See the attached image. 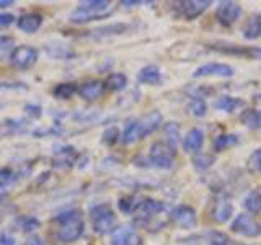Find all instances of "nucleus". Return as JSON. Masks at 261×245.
Masks as SVG:
<instances>
[{"label": "nucleus", "mask_w": 261, "mask_h": 245, "mask_svg": "<svg viewBox=\"0 0 261 245\" xmlns=\"http://www.w3.org/2000/svg\"><path fill=\"white\" fill-rule=\"evenodd\" d=\"M56 223H59V231L57 237L62 242H75L79 240L85 231L84 217H82L80 209H67L56 216Z\"/></svg>", "instance_id": "obj_1"}, {"label": "nucleus", "mask_w": 261, "mask_h": 245, "mask_svg": "<svg viewBox=\"0 0 261 245\" xmlns=\"http://www.w3.org/2000/svg\"><path fill=\"white\" fill-rule=\"evenodd\" d=\"M113 12L111 2L108 0H87V2H80L79 7L70 13L69 20L72 23H88L93 20H101L110 16Z\"/></svg>", "instance_id": "obj_2"}, {"label": "nucleus", "mask_w": 261, "mask_h": 245, "mask_svg": "<svg viewBox=\"0 0 261 245\" xmlns=\"http://www.w3.org/2000/svg\"><path fill=\"white\" fill-rule=\"evenodd\" d=\"M90 219H92L93 231L101 235L113 232L114 226H116V214H114L113 209L105 203L96 204V206L90 209Z\"/></svg>", "instance_id": "obj_3"}, {"label": "nucleus", "mask_w": 261, "mask_h": 245, "mask_svg": "<svg viewBox=\"0 0 261 245\" xmlns=\"http://www.w3.org/2000/svg\"><path fill=\"white\" fill-rule=\"evenodd\" d=\"M149 163L152 167H157L162 170H168L175 163V149L167 142H155L150 147Z\"/></svg>", "instance_id": "obj_4"}, {"label": "nucleus", "mask_w": 261, "mask_h": 245, "mask_svg": "<svg viewBox=\"0 0 261 245\" xmlns=\"http://www.w3.org/2000/svg\"><path fill=\"white\" fill-rule=\"evenodd\" d=\"M230 231L239 235L255 239V237L261 235V224L256 223V220L248 214H239L230 224Z\"/></svg>", "instance_id": "obj_5"}, {"label": "nucleus", "mask_w": 261, "mask_h": 245, "mask_svg": "<svg viewBox=\"0 0 261 245\" xmlns=\"http://www.w3.org/2000/svg\"><path fill=\"white\" fill-rule=\"evenodd\" d=\"M233 67L224 62H207L199 65L198 69L194 70L193 77L194 79H201V77H222V79H230L233 77Z\"/></svg>", "instance_id": "obj_6"}, {"label": "nucleus", "mask_w": 261, "mask_h": 245, "mask_svg": "<svg viewBox=\"0 0 261 245\" xmlns=\"http://www.w3.org/2000/svg\"><path fill=\"white\" fill-rule=\"evenodd\" d=\"M38 56H39V53L36 47L24 44V46H20L15 49L10 61L13 64V67H16V69H30L36 64Z\"/></svg>", "instance_id": "obj_7"}, {"label": "nucleus", "mask_w": 261, "mask_h": 245, "mask_svg": "<svg viewBox=\"0 0 261 245\" xmlns=\"http://www.w3.org/2000/svg\"><path fill=\"white\" fill-rule=\"evenodd\" d=\"M216 16L220 21V24H224V27H230V24H233L242 16V7L237 2L224 0V2L219 4Z\"/></svg>", "instance_id": "obj_8"}, {"label": "nucleus", "mask_w": 261, "mask_h": 245, "mask_svg": "<svg viewBox=\"0 0 261 245\" xmlns=\"http://www.w3.org/2000/svg\"><path fill=\"white\" fill-rule=\"evenodd\" d=\"M171 220L181 229H193L198 224V216H196L194 208L188 204H179L171 211Z\"/></svg>", "instance_id": "obj_9"}, {"label": "nucleus", "mask_w": 261, "mask_h": 245, "mask_svg": "<svg viewBox=\"0 0 261 245\" xmlns=\"http://www.w3.org/2000/svg\"><path fill=\"white\" fill-rule=\"evenodd\" d=\"M233 214V204L227 196H217L211 208V217L216 224H224Z\"/></svg>", "instance_id": "obj_10"}, {"label": "nucleus", "mask_w": 261, "mask_h": 245, "mask_svg": "<svg viewBox=\"0 0 261 245\" xmlns=\"http://www.w3.org/2000/svg\"><path fill=\"white\" fill-rule=\"evenodd\" d=\"M211 0H185V2H179L178 5V12L179 15L186 20H194L198 18L199 15H202L207 10V7H211Z\"/></svg>", "instance_id": "obj_11"}, {"label": "nucleus", "mask_w": 261, "mask_h": 245, "mask_svg": "<svg viewBox=\"0 0 261 245\" xmlns=\"http://www.w3.org/2000/svg\"><path fill=\"white\" fill-rule=\"evenodd\" d=\"M142 239L133 227L121 226L111 234V245H141Z\"/></svg>", "instance_id": "obj_12"}, {"label": "nucleus", "mask_w": 261, "mask_h": 245, "mask_svg": "<svg viewBox=\"0 0 261 245\" xmlns=\"http://www.w3.org/2000/svg\"><path fill=\"white\" fill-rule=\"evenodd\" d=\"M105 88H106L105 84L100 80H87L79 87L77 93L80 95V98H84V100L93 102V100H98V98L105 93Z\"/></svg>", "instance_id": "obj_13"}, {"label": "nucleus", "mask_w": 261, "mask_h": 245, "mask_svg": "<svg viewBox=\"0 0 261 245\" xmlns=\"http://www.w3.org/2000/svg\"><path fill=\"white\" fill-rule=\"evenodd\" d=\"M139 121V128H141V134H142V139L145 136H149L152 134L153 131H157L159 126L162 125V113L159 111H150V113H147L145 116H142L141 119H137Z\"/></svg>", "instance_id": "obj_14"}, {"label": "nucleus", "mask_w": 261, "mask_h": 245, "mask_svg": "<svg viewBox=\"0 0 261 245\" xmlns=\"http://www.w3.org/2000/svg\"><path fill=\"white\" fill-rule=\"evenodd\" d=\"M163 211V204L157 200H152V198H144L137 203L136 206V214H139L141 217H152L155 214Z\"/></svg>", "instance_id": "obj_15"}, {"label": "nucleus", "mask_w": 261, "mask_h": 245, "mask_svg": "<svg viewBox=\"0 0 261 245\" xmlns=\"http://www.w3.org/2000/svg\"><path fill=\"white\" fill-rule=\"evenodd\" d=\"M16 24H18V28L24 33H36L41 24H43V15L39 13H24L21 15L18 20H16Z\"/></svg>", "instance_id": "obj_16"}, {"label": "nucleus", "mask_w": 261, "mask_h": 245, "mask_svg": "<svg viewBox=\"0 0 261 245\" xmlns=\"http://www.w3.org/2000/svg\"><path fill=\"white\" fill-rule=\"evenodd\" d=\"M202 142H204L202 131L194 128L191 131H188V134L185 136V139H183V149L188 154H196V152L201 151Z\"/></svg>", "instance_id": "obj_17"}, {"label": "nucleus", "mask_w": 261, "mask_h": 245, "mask_svg": "<svg viewBox=\"0 0 261 245\" xmlns=\"http://www.w3.org/2000/svg\"><path fill=\"white\" fill-rule=\"evenodd\" d=\"M137 80L141 82V84H147V85H159L162 82V72L157 65H145L137 74Z\"/></svg>", "instance_id": "obj_18"}, {"label": "nucleus", "mask_w": 261, "mask_h": 245, "mask_svg": "<svg viewBox=\"0 0 261 245\" xmlns=\"http://www.w3.org/2000/svg\"><path fill=\"white\" fill-rule=\"evenodd\" d=\"M243 36L253 41V39H258L261 36V15L259 13H253L248 16V20L245 21L243 28H242Z\"/></svg>", "instance_id": "obj_19"}, {"label": "nucleus", "mask_w": 261, "mask_h": 245, "mask_svg": "<svg viewBox=\"0 0 261 245\" xmlns=\"http://www.w3.org/2000/svg\"><path fill=\"white\" fill-rule=\"evenodd\" d=\"M240 121H242L243 126H247L251 131L261 129V111L259 110H255V108L245 110L240 114Z\"/></svg>", "instance_id": "obj_20"}, {"label": "nucleus", "mask_w": 261, "mask_h": 245, "mask_svg": "<svg viewBox=\"0 0 261 245\" xmlns=\"http://www.w3.org/2000/svg\"><path fill=\"white\" fill-rule=\"evenodd\" d=\"M217 110H222L225 113H235L237 110H240L245 106V102L242 98H235V96H220L219 100L214 103Z\"/></svg>", "instance_id": "obj_21"}, {"label": "nucleus", "mask_w": 261, "mask_h": 245, "mask_svg": "<svg viewBox=\"0 0 261 245\" xmlns=\"http://www.w3.org/2000/svg\"><path fill=\"white\" fill-rule=\"evenodd\" d=\"M121 139H122V142L127 144V145L137 142L139 139H142L141 128H139V121L137 119L136 121H130L129 125L126 126L124 133H122V136H121Z\"/></svg>", "instance_id": "obj_22"}, {"label": "nucleus", "mask_w": 261, "mask_h": 245, "mask_svg": "<svg viewBox=\"0 0 261 245\" xmlns=\"http://www.w3.org/2000/svg\"><path fill=\"white\" fill-rule=\"evenodd\" d=\"M239 142V136L237 134H222V136H217L214 139V142H212V149L216 152H222V151H227L228 147L235 145Z\"/></svg>", "instance_id": "obj_23"}, {"label": "nucleus", "mask_w": 261, "mask_h": 245, "mask_svg": "<svg viewBox=\"0 0 261 245\" xmlns=\"http://www.w3.org/2000/svg\"><path fill=\"white\" fill-rule=\"evenodd\" d=\"M127 85V77L124 74L121 72H114V74H110L108 79H106V84L105 87H108L113 92H121V90H124Z\"/></svg>", "instance_id": "obj_24"}, {"label": "nucleus", "mask_w": 261, "mask_h": 245, "mask_svg": "<svg viewBox=\"0 0 261 245\" xmlns=\"http://www.w3.org/2000/svg\"><path fill=\"white\" fill-rule=\"evenodd\" d=\"M243 206L247 211L253 212V214H258L261 212V191L255 190V191H250L243 200Z\"/></svg>", "instance_id": "obj_25"}, {"label": "nucleus", "mask_w": 261, "mask_h": 245, "mask_svg": "<svg viewBox=\"0 0 261 245\" xmlns=\"http://www.w3.org/2000/svg\"><path fill=\"white\" fill-rule=\"evenodd\" d=\"M188 113H190L191 116H194V118H202L204 114L207 113L206 102H204L202 98H199V96L193 98V100L188 103Z\"/></svg>", "instance_id": "obj_26"}, {"label": "nucleus", "mask_w": 261, "mask_h": 245, "mask_svg": "<svg viewBox=\"0 0 261 245\" xmlns=\"http://www.w3.org/2000/svg\"><path fill=\"white\" fill-rule=\"evenodd\" d=\"M77 90L79 88L75 84H59L53 90V93L56 98H59V100H69V98H72L73 95H75Z\"/></svg>", "instance_id": "obj_27"}, {"label": "nucleus", "mask_w": 261, "mask_h": 245, "mask_svg": "<svg viewBox=\"0 0 261 245\" xmlns=\"http://www.w3.org/2000/svg\"><path fill=\"white\" fill-rule=\"evenodd\" d=\"M15 49V39L12 36H0V61L12 57Z\"/></svg>", "instance_id": "obj_28"}, {"label": "nucleus", "mask_w": 261, "mask_h": 245, "mask_svg": "<svg viewBox=\"0 0 261 245\" xmlns=\"http://www.w3.org/2000/svg\"><path fill=\"white\" fill-rule=\"evenodd\" d=\"M165 136H167V144L175 149V145L178 144V139H179V126H178V122H175V121L167 122V125H165Z\"/></svg>", "instance_id": "obj_29"}, {"label": "nucleus", "mask_w": 261, "mask_h": 245, "mask_svg": "<svg viewBox=\"0 0 261 245\" xmlns=\"http://www.w3.org/2000/svg\"><path fill=\"white\" fill-rule=\"evenodd\" d=\"M16 224H18V227L21 229V231L33 232L39 227V220L33 216H21V217H18V220H16Z\"/></svg>", "instance_id": "obj_30"}, {"label": "nucleus", "mask_w": 261, "mask_h": 245, "mask_svg": "<svg viewBox=\"0 0 261 245\" xmlns=\"http://www.w3.org/2000/svg\"><path fill=\"white\" fill-rule=\"evenodd\" d=\"M247 168L251 172V174H258V172H261V147H258V149L248 157Z\"/></svg>", "instance_id": "obj_31"}, {"label": "nucleus", "mask_w": 261, "mask_h": 245, "mask_svg": "<svg viewBox=\"0 0 261 245\" xmlns=\"http://www.w3.org/2000/svg\"><path fill=\"white\" fill-rule=\"evenodd\" d=\"M16 180L15 172L8 167H2L0 168V188H7L8 185H12Z\"/></svg>", "instance_id": "obj_32"}, {"label": "nucleus", "mask_w": 261, "mask_h": 245, "mask_svg": "<svg viewBox=\"0 0 261 245\" xmlns=\"http://www.w3.org/2000/svg\"><path fill=\"white\" fill-rule=\"evenodd\" d=\"M193 163H194V167L198 170H206V168H209L212 165V163H214V157L209 155V154L198 155V157H194Z\"/></svg>", "instance_id": "obj_33"}, {"label": "nucleus", "mask_w": 261, "mask_h": 245, "mask_svg": "<svg viewBox=\"0 0 261 245\" xmlns=\"http://www.w3.org/2000/svg\"><path fill=\"white\" fill-rule=\"evenodd\" d=\"M137 203L139 201L136 198H133V196H127V198H121L118 204H119V209L122 212H134Z\"/></svg>", "instance_id": "obj_34"}, {"label": "nucleus", "mask_w": 261, "mask_h": 245, "mask_svg": "<svg viewBox=\"0 0 261 245\" xmlns=\"http://www.w3.org/2000/svg\"><path fill=\"white\" fill-rule=\"evenodd\" d=\"M119 137H121V136H119V129L113 126V128H108V129H106L105 133H103V142H105V144H108V145H111V144L116 142Z\"/></svg>", "instance_id": "obj_35"}, {"label": "nucleus", "mask_w": 261, "mask_h": 245, "mask_svg": "<svg viewBox=\"0 0 261 245\" xmlns=\"http://www.w3.org/2000/svg\"><path fill=\"white\" fill-rule=\"evenodd\" d=\"M15 23V15L12 13H0V30L8 28Z\"/></svg>", "instance_id": "obj_36"}, {"label": "nucleus", "mask_w": 261, "mask_h": 245, "mask_svg": "<svg viewBox=\"0 0 261 245\" xmlns=\"http://www.w3.org/2000/svg\"><path fill=\"white\" fill-rule=\"evenodd\" d=\"M24 245H46L43 237H38V235H31L28 237V240L24 242Z\"/></svg>", "instance_id": "obj_37"}, {"label": "nucleus", "mask_w": 261, "mask_h": 245, "mask_svg": "<svg viewBox=\"0 0 261 245\" xmlns=\"http://www.w3.org/2000/svg\"><path fill=\"white\" fill-rule=\"evenodd\" d=\"M0 245H15V239L12 235L4 234V235H0Z\"/></svg>", "instance_id": "obj_38"}, {"label": "nucleus", "mask_w": 261, "mask_h": 245, "mask_svg": "<svg viewBox=\"0 0 261 245\" xmlns=\"http://www.w3.org/2000/svg\"><path fill=\"white\" fill-rule=\"evenodd\" d=\"M27 110H28V113L31 111L33 116H39V114H41V113H39L41 110L38 108V106H31V105H30V106H27Z\"/></svg>", "instance_id": "obj_39"}, {"label": "nucleus", "mask_w": 261, "mask_h": 245, "mask_svg": "<svg viewBox=\"0 0 261 245\" xmlns=\"http://www.w3.org/2000/svg\"><path fill=\"white\" fill-rule=\"evenodd\" d=\"M121 5H124V7H134V5H141V2H137V0H122Z\"/></svg>", "instance_id": "obj_40"}, {"label": "nucleus", "mask_w": 261, "mask_h": 245, "mask_svg": "<svg viewBox=\"0 0 261 245\" xmlns=\"http://www.w3.org/2000/svg\"><path fill=\"white\" fill-rule=\"evenodd\" d=\"M15 2L13 0H0V8H7V7H12Z\"/></svg>", "instance_id": "obj_41"}, {"label": "nucleus", "mask_w": 261, "mask_h": 245, "mask_svg": "<svg viewBox=\"0 0 261 245\" xmlns=\"http://www.w3.org/2000/svg\"><path fill=\"white\" fill-rule=\"evenodd\" d=\"M211 245H227V242H212Z\"/></svg>", "instance_id": "obj_42"}, {"label": "nucleus", "mask_w": 261, "mask_h": 245, "mask_svg": "<svg viewBox=\"0 0 261 245\" xmlns=\"http://www.w3.org/2000/svg\"><path fill=\"white\" fill-rule=\"evenodd\" d=\"M0 224H2V217H0Z\"/></svg>", "instance_id": "obj_43"}]
</instances>
